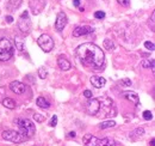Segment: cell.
<instances>
[{"instance_id":"obj_18","label":"cell","mask_w":155,"mask_h":146,"mask_svg":"<svg viewBox=\"0 0 155 146\" xmlns=\"http://www.w3.org/2000/svg\"><path fill=\"white\" fill-rule=\"evenodd\" d=\"M98 146H116V143L110 138H104V139H99Z\"/></svg>"},{"instance_id":"obj_7","label":"cell","mask_w":155,"mask_h":146,"mask_svg":"<svg viewBox=\"0 0 155 146\" xmlns=\"http://www.w3.org/2000/svg\"><path fill=\"white\" fill-rule=\"evenodd\" d=\"M86 110L90 115H95L98 114V112L100 110V100L98 98H93L91 97L88 98V102L86 104Z\"/></svg>"},{"instance_id":"obj_14","label":"cell","mask_w":155,"mask_h":146,"mask_svg":"<svg viewBox=\"0 0 155 146\" xmlns=\"http://www.w3.org/2000/svg\"><path fill=\"white\" fill-rule=\"evenodd\" d=\"M123 96L127 98V100L131 101L135 106H139V102H140V98L139 96H137V93L136 92H133V91H130V92H124L123 93Z\"/></svg>"},{"instance_id":"obj_23","label":"cell","mask_w":155,"mask_h":146,"mask_svg":"<svg viewBox=\"0 0 155 146\" xmlns=\"http://www.w3.org/2000/svg\"><path fill=\"white\" fill-rule=\"evenodd\" d=\"M32 118H33V120H35V121L39 122V124H42V122H44V120H45V118H44L43 115H41V114H37V113H36V114H33Z\"/></svg>"},{"instance_id":"obj_17","label":"cell","mask_w":155,"mask_h":146,"mask_svg":"<svg viewBox=\"0 0 155 146\" xmlns=\"http://www.w3.org/2000/svg\"><path fill=\"white\" fill-rule=\"evenodd\" d=\"M116 126V122L113 120H107V121H103L101 124H99V128L100 129H106V128H111V127H114Z\"/></svg>"},{"instance_id":"obj_3","label":"cell","mask_w":155,"mask_h":146,"mask_svg":"<svg viewBox=\"0 0 155 146\" xmlns=\"http://www.w3.org/2000/svg\"><path fill=\"white\" fill-rule=\"evenodd\" d=\"M13 52H14L13 44L9 38L4 37L0 40V61L10 60L13 55Z\"/></svg>"},{"instance_id":"obj_26","label":"cell","mask_w":155,"mask_h":146,"mask_svg":"<svg viewBox=\"0 0 155 146\" xmlns=\"http://www.w3.org/2000/svg\"><path fill=\"white\" fill-rule=\"evenodd\" d=\"M49 125H50V127H55V126L57 125V116H56V115H53V116H51Z\"/></svg>"},{"instance_id":"obj_9","label":"cell","mask_w":155,"mask_h":146,"mask_svg":"<svg viewBox=\"0 0 155 146\" xmlns=\"http://www.w3.org/2000/svg\"><path fill=\"white\" fill-rule=\"evenodd\" d=\"M91 32H93V28L88 26V25H82V26H77L73 31V36L74 37H80L82 35H88Z\"/></svg>"},{"instance_id":"obj_5","label":"cell","mask_w":155,"mask_h":146,"mask_svg":"<svg viewBox=\"0 0 155 146\" xmlns=\"http://www.w3.org/2000/svg\"><path fill=\"white\" fill-rule=\"evenodd\" d=\"M37 43L39 47H41V49L43 52H45V53H49V52H51L54 49V40L47 34L41 35L37 40Z\"/></svg>"},{"instance_id":"obj_24","label":"cell","mask_w":155,"mask_h":146,"mask_svg":"<svg viewBox=\"0 0 155 146\" xmlns=\"http://www.w3.org/2000/svg\"><path fill=\"white\" fill-rule=\"evenodd\" d=\"M145 47H146L148 50H150V52H153L154 48H155V46H154V43L152 42V41H146V42H145Z\"/></svg>"},{"instance_id":"obj_30","label":"cell","mask_w":155,"mask_h":146,"mask_svg":"<svg viewBox=\"0 0 155 146\" xmlns=\"http://www.w3.org/2000/svg\"><path fill=\"white\" fill-rule=\"evenodd\" d=\"M122 84L127 85V86H130V85H131V80H130V79H128V78H124V79L122 80Z\"/></svg>"},{"instance_id":"obj_4","label":"cell","mask_w":155,"mask_h":146,"mask_svg":"<svg viewBox=\"0 0 155 146\" xmlns=\"http://www.w3.org/2000/svg\"><path fill=\"white\" fill-rule=\"evenodd\" d=\"M3 138L7 141H11V143H16V144H20V143H24L26 140H29L25 135H23L22 133L19 132H16V131H5L3 132Z\"/></svg>"},{"instance_id":"obj_19","label":"cell","mask_w":155,"mask_h":146,"mask_svg":"<svg viewBox=\"0 0 155 146\" xmlns=\"http://www.w3.org/2000/svg\"><path fill=\"white\" fill-rule=\"evenodd\" d=\"M154 59H150V60H143L142 61V67L145 68H150V69H154Z\"/></svg>"},{"instance_id":"obj_1","label":"cell","mask_w":155,"mask_h":146,"mask_svg":"<svg viewBox=\"0 0 155 146\" xmlns=\"http://www.w3.org/2000/svg\"><path fill=\"white\" fill-rule=\"evenodd\" d=\"M77 56L86 67L99 69L105 63V54L100 47L94 43H82L77 48Z\"/></svg>"},{"instance_id":"obj_6","label":"cell","mask_w":155,"mask_h":146,"mask_svg":"<svg viewBox=\"0 0 155 146\" xmlns=\"http://www.w3.org/2000/svg\"><path fill=\"white\" fill-rule=\"evenodd\" d=\"M18 26L20 29V31L23 34H29L31 29V20H30V17H29V12L27 11H24L22 13V16L19 17V20H18Z\"/></svg>"},{"instance_id":"obj_32","label":"cell","mask_w":155,"mask_h":146,"mask_svg":"<svg viewBox=\"0 0 155 146\" xmlns=\"http://www.w3.org/2000/svg\"><path fill=\"white\" fill-rule=\"evenodd\" d=\"M6 20H7V23H12V22H13V18H12L11 16H7V17H6Z\"/></svg>"},{"instance_id":"obj_13","label":"cell","mask_w":155,"mask_h":146,"mask_svg":"<svg viewBox=\"0 0 155 146\" xmlns=\"http://www.w3.org/2000/svg\"><path fill=\"white\" fill-rule=\"evenodd\" d=\"M57 65H59V67L62 69V71H68V69H71V67H72L71 62L62 56H60L59 59H57Z\"/></svg>"},{"instance_id":"obj_22","label":"cell","mask_w":155,"mask_h":146,"mask_svg":"<svg viewBox=\"0 0 155 146\" xmlns=\"http://www.w3.org/2000/svg\"><path fill=\"white\" fill-rule=\"evenodd\" d=\"M104 47L107 49V50H112L113 48H114V44H113V42L111 40H109V38H106L105 41H104Z\"/></svg>"},{"instance_id":"obj_31","label":"cell","mask_w":155,"mask_h":146,"mask_svg":"<svg viewBox=\"0 0 155 146\" xmlns=\"http://www.w3.org/2000/svg\"><path fill=\"white\" fill-rule=\"evenodd\" d=\"M154 18H155V13L152 15V19H150V24H152V30H154Z\"/></svg>"},{"instance_id":"obj_2","label":"cell","mask_w":155,"mask_h":146,"mask_svg":"<svg viewBox=\"0 0 155 146\" xmlns=\"http://www.w3.org/2000/svg\"><path fill=\"white\" fill-rule=\"evenodd\" d=\"M16 124L19 128V133H22L23 135H25L27 139H30L31 137L35 135L36 133V128L35 125L32 124V121L25 118H20L16 120Z\"/></svg>"},{"instance_id":"obj_28","label":"cell","mask_w":155,"mask_h":146,"mask_svg":"<svg viewBox=\"0 0 155 146\" xmlns=\"http://www.w3.org/2000/svg\"><path fill=\"white\" fill-rule=\"evenodd\" d=\"M117 1H118V4H120L122 6H125V7L130 5V0H117Z\"/></svg>"},{"instance_id":"obj_10","label":"cell","mask_w":155,"mask_h":146,"mask_svg":"<svg viewBox=\"0 0 155 146\" xmlns=\"http://www.w3.org/2000/svg\"><path fill=\"white\" fill-rule=\"evenodd\" d=\"M10 89H11V91H12V92L17 93V95H22V93L25 92V85L23 84L22 81L14 80V81H11Z\"/></svg>"},{"instance_id":"obj_15","label":"cell","mask_w":155,"mask_h":146,"mask_svg":"<svg viewBox=\"0 0 155 146\" xmlns=\"http://www.w3.org/2000/svg\"><path fill=\"white\" fill-rule=\"evenodd\" d=\"M36 104H37L39 108H42V109H48V108H50L49 101L47 100V98H44V97H38L37 101H36Z\"/></svg>"},{"instance_id":"obj_21","label":"cell","mask_w":155,"mask_h":146,"mask_svg":"<svg viewBox=\"0 0 155 146\" xmlns=\"http://www.w3.org/2000/svg\"><path fill=\"white\" fill-rule=\"evenodd\" d=\"M38 75H39V78H41V79H45V78H47L48 71L45 69V67H39V69H38Z\"/></svg>"},{"instance_id":"obj_16","label":"cell","mask_w":155,"mask_h":146,"mask_svg":"<svg viewBox=\"0 0 155 146\" xmlns=\"http://www.w3.org/2000/svg\"><path fill=\"white\" fill-rule=\"evenodd\" d=\"M3 106L9 108V109H14L16 108V102L12 100V98L6 97V98H4L3 100Z\"/></svg>"},{"instance_id":"obj_20","label":"cell","mask_w":155,"mask_h":146,"mask_svg":"<svg viewBox=\"0 0 155 146\" xmlns=\"http://www.w3.org/2000/svg\"><path fill=\"white\" fill-rule=\"evenodd\" d=\"M143 133H145V129H143L142 127H140V128H136L135 131L131 132V133L129 134V137H141Z\"/></svg>"},{"instance_id":"obj_8","label":"cell","mask_w":155,"mask_h":146,"mask_svg":"<svg viewBox=\"0 0 155 146\" xmlns=\"http://www.w3.org/2000/svg\"><path fill=\"white\" fill-rule=\"evenodd\" d=\"M67 22H68V18H67V15L65 12H59L56 17V22H55V28L57 31H62L63 29L66 28L67 25Z\"/></svg>"},{"instance_id":"obj_25","label":"cell","mask_w":155,"mask_h":146,"mask_svg":"<svg viewBox=\"0 0 155 146\" xmlns=\"http://www.w3.org/2000/svg\"><path fill=\"white\" fill-rule=\"evenodd\" d=\"M94 17L97 19H103L105 17V12L104 11H97V12H94Z\"/></svg>"},{"instance_id":"obj_11","label":"cell","mask_w":155,"mask_h":146,"mask_svg":"<svg viewBox=\"0 0 155 146\" xmlns=\"http://www.w3.org/2000/svg\"><path fill=\"white\" fill-rule=\"evenodd\" d=\"M84 144L85 146H98L99 139L94 135H92V134H86L84 137Z\"/></svg>"},{"instance_id":"obj_29","label":"cell","mask_w":155,"mask_h":146,"mask_svg":"<svg viewBox=\"0 0 155 146\" xmlns=\"http://www.w3.org/2000/svg\"><path fill=\"white\" fill-rule=\"evenodd\" d=\"M84 96H85L86 98H91L93 95H92V91H91V90H85V91H84Z\"/></svg>"},{"instance_id":"obj_33","label":"cell","mask_w":155,"mask_h":146,"mask_svg":"<svg viewBox=\"0 0 155 146\" xmlns=\"http://www.w3.org/2000/svg\"><path fill=\"white\" fill-rule=\"evenodd\" d=\"M73 4H74V6H79V5H80V0H73Z\"/></svg>"},{"instance_id":"obj_27","label":"cell","mask_w":155,"mask_h":146,"mask_svg":"<svg viewBox=\"0 0 155 146\" xmlns=\"http://www.w3.org/2000/svg\"><path fill=\"white\" fill-rule=\"evenodd\" d=\"M143 118H145V120H152L153 115H152V113L149 112V110H146V112H143Z\"/></svg>"},{"instance_id":"obj_12","label":"cell","mask_w":155,"mask_h":146,"mask_svg":"<svg viewBox=\"0 0 155 146\" xmlns=\"http://www.w3.org/2000/svg\"><path fill=\"white\" fill-rule=\"evenodd\" d=\"M91 83H92V85H93L94 87H97V89H100V87L105 86L106 80H105V78L99 77V75H92V77H91Z\"/></svg>"},{"instance_id":"obj_34","label":"cell","mask_w":155,"mask_h":146,"mask_svg":"<svg viewBox=\"0 0 155 146\" xmlns=\"http://www.w3.org/2000/svg\"><path fill=\"white\" fill-rule=\"evenodd\" d=\"M68 137H71V138H74V137H75V132H71L69 134H68Z\"/></svg>"}]
</instances>
